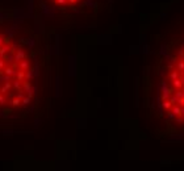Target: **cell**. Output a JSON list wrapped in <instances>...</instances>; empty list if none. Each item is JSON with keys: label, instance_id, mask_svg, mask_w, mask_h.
<instances>
[{"label": "cell", "instance_id": "6da1fadb", "mask_svg": "<svg viewBox=\"0 0 184 171\" xmlns=\"http://www.w3.org/2000/svg\"><path fill=\"white\" fill-rule=\"evenodd\" d=\"M163 104L168 108V115L184 121V47L171 61L167 77L163 80Z\"/></svg>", "mask_w": 184, "mask_h": 171}, {"label": "cell", "instance_id": "44dd1931", "mask_svg": "<svg viewBox=\"0 0 184 171\" xmlns=\"http://www.w3.org/2000/svg\"><path fill=\"white\" fill-rule=\"evenodd\" d=\"M40 1H42V0H40Z\"/></svg>", "mask_w": 184, "mask_h": 171}, {"label": "cell", "instance_id": "5bb4252c", "mask_svg": "<svg viewBox=\"0 0 184 171\" xmlns=\"http://www.w3.org/2000/svg\"><path fill=\"white\" fill-rule=\"evenodd\" d=\"M0 82L5 83V82H11V75H0Z\"/></svg>", "mask_w": 184, "mask_h": 171}, {"label": "cell", "instance_id": "9c48e42d", "mask_svg": "<svg viewBox=\"0 0 184 171\" xmlns=\"http://www.w3.org/2000/svg\"><path fill=\"white\" fill-rule=\"evenodd\" d=\"M30 90H32V83H30V80H26L24 84H22V91L26 92V93H29Z\"/></svg>", "mask_w": 184, "mask_h": 171}, {"label": "cell", "instance_id": "3957f363", "mask_svg": "<svg viewBox=\"0 0 184 171\" xmlns=\"http://www.w3.org/2000/svg\"><path fill=\"white\" fill-rule=\"evenodd\" d=\"M22 44H24L25 46L29 49V50H32V49L36 46V38H34V37H29V38H22Z\"/></svg>", "mask_w": 184, "mask_h": 171}, {"label": "cell", "instance_id": "2e32d148", "mask_svg": "<svg viewBox=\"0 0 184 171\" xmlns=\"http://www.w3.org/2000/svg\"><path fill=\"white\" fill-rule=\"evenodd\" d=\"M5 44V37L4 36H0V46L1 45H4Z\"/></svg>", "mask_w": 184, "mask_h": 171}, {"label": "cell", "instance_id": "8fae6325", "mask_svg": "<svg viewBox=\"0 0 184 171\" xmlns=\"http://www.w3.org/2000/svg\"><path fill=\"white\" fill-rule=\"evenodd\" d=\"M12 88L17 90V91L22 90V86H21V80H18V79H16V80H13V83H12Z\"/></svg>", "mask_w": 184, "mask_h": 171}, {"label": "cell", "instance_id": "5b68a950", "mask_svg": "<svg viewBox=\"0 0 184 171\" xmlns=\"http://www.w3.org/2000/svg\"><path fill=\"white\" fill-rule=\"evenodd\" d=\"M18 63H20V70H22V71L29 70V66H30V64H29V61H28V59L24 58V59H21Z\"/></svg>", "mask_w": 184, "mask_h": 171}, {"label": "cell", "instance_id": "9a60e30c", "mask_svg": "<svg viewBox=\"0 0 184 171\" xmlns=\"http://www.w3.org/2000/svg\"><path fill=\"white\" fill-rule=\"evenodd\" d=\"M5 58H7V61H8V62H15V55H13V54H8Z\"/></svg>", "mask_w": 184, "mask_h": 171}, {"label": "cell", "instance_id": "8992f818", "mask_svg": "<svg viewBox=\"0 0 184 171\" xmlns=\"http://www.w3.org/2000/svg\"><path fill=\"white\" fill-rule=\"evenodd\" d=\"M4 74H7V75H11V77H16V74H17V71L15 70V68H12V67H4Z\"/></svg>", "mask_w": 184, "mask_h": 171}, {"label": "cell", "instance_id": "ba28073f", "mask_svg": "<svg viewBox=\"0 0 184 171\" xmlns=\"http://www.w3.org/2000/svg\"><path fill=\"white\" fill-rule=\"evenodd\" d=\"M34 78V71L33 68H29V70L25 71V80H32Z\"/></svg>", "mask_w": 184, "mask_h": 171}, {"label": "cell", "instance_id": "ffe728a7", "mask_svg": "<svg viewBox=\"0 0 184 171\" xmlns=\"http://www.w3.org/2000/svg\"><path fill=\"white\" fill-rule=\"evenodd\" d=\"M3 112H4V111H3V109H0V117H1V115H3Z\"/></svg>", "mask_w": 184, "mask_h": 171}, {"label": "cell", "instance_id": "7c38bea8", "mask_svg": "<svg viewBox=\"0 0 184 171\" xmlns=\"http://www.w3.org/2000/svg\"><path fill=\"white\" fill-rule=\"evenodd\" d=\"M21 104V99H13V100H11V107H18V105Z\"/></svg>", "mask_w": 184, "mask_h": 171}, {"label": "cell", "instance_id": "277c9868", "mask_svg": "<svg viewBox=\"0 0 184 171\" xmlns=\"http://www.w3.org/2000/svg\"><path fill=\"white\" fill-rule=\"evenodd\" d=\"M25 57H26V54H25V51L22 50L21 47L16 49V54H15V62H20V61L24 59Z\"/></svg>", "mask_w": 184, "mask_h": 171}, {"label": "cell", "instance_id": "7a4b0ae2", "mask_svg": "<svg viewBox=\"0 0 184 171\" xmlns=\"http://www.w3.org/2000/svg\"><path fill=\"white\" fill-rule=\"evenodd\" d=\"M12 16L15 17V18H24L28 16V12L25 11V8H15L13 11H12Z\"/></svg>", "mask_w": 184, "mask_h": 171}, {"label": "cell", "instance_id": "e0dca14e", "mask_svg": "<svg viewBox=\"0 0 184 171\" xmlns=\"http://www.w3.org/2000/svg\"><path fill=\"white\" fill-rule=\"evenodd\" d=\"M4 103H5V97L0 93V104H4Z\"/></svg>", "mask_w": 184, "mask_h": 171}, {"label": "cell", "instance_id": "30bf717a", "mask_svg": "<svg viewBox=\"0 0 184 171\" xmlns=\"http://www.w3.org/2000/svg\"><path fill=\"white\" fill-rule=\"evenodd\" d=\"M30 103H32V96H24L21 99V105L22 107H26V105H29Z\"/></svg>", "mask_w": 184, "mask_h": 171}, {"label": "cell", "instance_id": "ac0fdd59", "mask_svg": "<svg viewBox=\"0 0 184 171\" xmlns=\"http://www.w3.org/2000/svg\"><path fill=\"white\" fill-rule=\"evenodd\" d=\"M1 68H4V61H1V58H0V70Z\"/></svg>", "mask_w": 184, "mask_h": 171}, {"label": "cell", "instance_id": "4fadbf2b", "mask_svg": "<svg viewBox=\"0 0 184 171\" xmlns=\"http://www.w3.org/2000/svg\"><path fill=\"white\" fill-rule=\"evenodd\" d=\"M16 79H18V80H24L25 79V71H17V74H16Z\"/></svg>", "mask_w": 184, "mask_h": 171}, {"label": "cell", "instance_id": "52a82bcc", "mask_svg": "<svg viewBox=\"0 0 184 171\" xmlns=\"http://www.w3.org/2000/svg\"><path fill=\"white\" fill-rule=\"evenodd\" d=\"M11 88H12V84H11V82H5L4 86L0 87V92H1V93H5V92H8V91H11Z\"/></svg>", "mask_w": 184, "mask_h": 171}, {"label": "cell", "instance_id": "d6986e66", "mask_svg": "<svg viewBox=\"0 0 184 171\" xmlns=\"http://www.w3.org/2000/svg\"><path fill=\"white\" fill-rule=\"evenodd\" d=\"M4 133H5V134H12V130H4Z\"/></svg>", "mask_w": 184, "mask_h": 171}]
</instances>
